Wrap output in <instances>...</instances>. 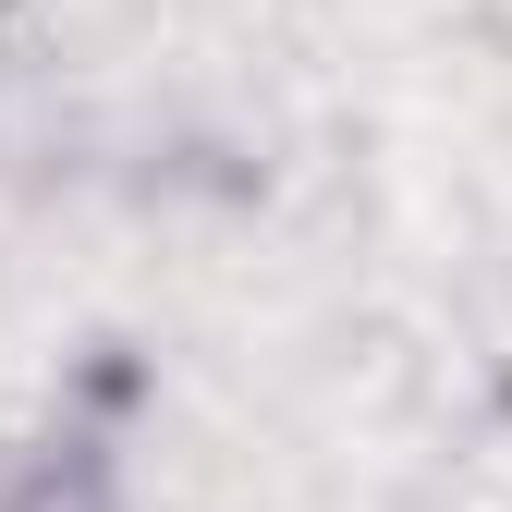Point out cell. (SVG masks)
<instances>
[{
  "mask_svg": "<svg viewBox=\"0 0 512 512\" xmlns=\"http://www.w3.org/2000/svg\"><path fill=\"white\" fill-rule=\"evenodd\" d=\"M13 512H86V500H61V476H49V488H25Z\"/></svg>",
  "mask_w": 512,
  "mask_h": 512,
  "instance_id": "obj_1",
  "label": "cell"
}]
</instances>
